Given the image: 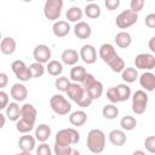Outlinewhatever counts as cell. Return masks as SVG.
<instances>
[{"mask_svg":"<svg viewBox=\"0 0 155 155\" xmlns=\"http://www.w3.org/2000/svg\"><path fill=\"white\" fill-rule=\"evenodd\" d=\"M65 93H67V96L73 102H75L81 108H87L93 102V99L85 91L84 86L80 85V84H78V82H70V85H69V87H68V90H67Z\"/></svg>","mask_w":155,"mask_h":155,"instance_id":"1","label":"cell"},{"mask_svg":"<svg viewBox=\"0 0 155 155\" xmlns=\"http://www.w3.org/2000/svg\"><path fill=\"white\" fill-rule=\"evenodd\" d=\"M87 148L93 154H101L105 148V134L99 128H93L87 134Z\"/></svg>","mask_w":155,"mask_h":155,"instance_id":"2","label":"cell"},{"mask_svg":"<svg viewBox=\"0 0 155 155\" xmlns=\"http://www.w3.org/2000/svg\"><path fill=\"white\" fill-rule=\"evenodd\" d=\"M79 140H80V133L78 132V130L69 127V128L59 130L56 133L54 144L62 147H71L74 144H78Z\"/></svg>","mask_w":155,"mask_h":155,"instance_id":"3","label":"cell"},{"mask_svg":"<svg viewBox=\"0 0 155 155\" xmlns=\"http://www.w3.org/2000/svg\"><path fill=\"white\" fill-rule=\"evenodd\" d=\"M81 85L84 86L85 91L88 93V96L93 101L102 97V94H103V84L101 81H98L92 74L87 73L85 80H84V82Z\"/></svg>","mask_w":155,"mask_h":155,"instance_id":"4","label":"cell"},{"mask_svg":"<svg viewBox=\"0 0 155 155\" xmlns=\"http://www.w3.org/2000/svg\"><path fill=\"white\" fill-rule=\"evenodd\" d=\"M50 107H51L52 111L57 115H68L71 110L70 102H68V99L61 93H56L51 97Z\"/></svg>","mask_w":155,"mask_h":155,"instance_id":"5","label":"cell"},{"mask_svg":"<svg viewBox=\"0 0 155 155\" xmlns=\"http://www.w3.org/2000/svg\"><path fill=\"white\" fill-rule=\"evenodd\" d=\"M62 8H63L62 0H46L44 5V16L48 21L57 22L61 17Z\"/></svg>","mask_w":155,"mask_h":155,"instance_id":"6","label":"cell"},{"mask_svg":"<svg viewBox=\"0 0 155 155\" xmlns=\"http://www.w3.org/2000/svg\"><path fill=\"white\" fill-rule=\"evenodd\" d=\"M148 93L144 90H138L132 94V111L137 115H142L145 113L148 107Z\"/></svg>","mask_w":155,"mask_h":155,"instance_id":"7","label":"cell"},{"mask_svg":"<svg viewBox=\"0 0 155 155\" xmlns=\"http://www.w3.org/2000/svg\"><path fill=\"white\" fill-rule=\"evenodd\" d=\"M137 21H138V13H136L128 8V10H124L122 12H120L116 16L115 24L120 29H127V28L132 27L133 24H136Z\"/></svg>","mask_w":155,"mask_h":155,"instance_id":"8","label":"cell"},{"mask_svg":"<svg viewBox=\"0 0 155 155\" xmlns=\"http://www.w3.org/2000/svg\"><path fill=\"white\" fill-rule=\"evenodd\" d=\"M11 70L13 71L15 76L19 80V81H29L31 78V73H30V69L29 67L23 62V61H19V59H16L11 63Z\"/></svg>","mask_w":155,"mask_h":155,"instance_id":"9","label":"cell"},{"mask_svg":"<svg viewBox=\"0 0 155 155\" xmlns=\"http://www.w3.org/2000/svg\"><path fill=\"white\" fill-rule=\"evenodd\" d=\"M134 65L137 69L150 71L155 68V56L151 53H139L134 58Z\"/></svg>","mask_w":155,"mask_h":155,"instance_id":"10","label":"cell"},{"mask_svg":"<svg viewBox=\"0 0 155 155\" xmlns=\"http://www.w3.org/2000/svg\"><path fill=\"white\" fill-rule=\"evenodd\" d=\"M33 57L38 63H48L51 61V48L45 44H39L33 50Z\"/></svg>","mask_w":155,"mask_h":155,"instance_id":"11","label":"cell"},{"mask_svg":"<svg viewBox=\"0 0 155 155\" xmlns=\"http://www.w3.org/2000/svg\"><path fill=\"white\" fill-rule=\"evenodd\" d=\"M80 59H82L86 64H93L97 61V51L93 45H84L80 48Z\"/></svg>","mask_w":155,"mask_h":155,"instance_id":"12","label":"cell"},{"mask_svg":"<svg viewBox=\"0 0 155 155\" xmlns=\"http://www.w3.org/2000/svg\"><path fill=\"white\" fill-rule=\"evenodd\" d=\"M98 54H99V58H101L104 63H107V64H109V63L117 56L116 50H115V47H114L111 44H103V45L99 47Z\"/></svg>","mask_w":155,"mask_h":155,"instance_id":"13","label":"cell"},{"mask_svg":"<svg viewBox=\"0 0 155 155\" xmlns=\"http://www.w3.org/2000/svg\"><path fill=\"white\" fill-rule=\"evenodd\" d=\"M36 115H38V111L35 109V107L30 103H24L22 107H21V119L35 125V121H36Z\"/></svg>","mask_w":155,"mask_h":155,"instance_id":"14","label":"cell"},{"mask_svg":"<svg viewBox=\"0 0 155 155\" xmlns=\"http://www.w3.org/2000/svg\"><path fill=\"white\" fill-rule=\"evenodd\" d=\"M139 85L143 87L144 91L147 92H153L155 91V74L151 71H145L139 76Z\"/></svg>","mask_w":155,"mask_h":155,"instance_id":"15","label":"cell"},{"mask_svg":"<svg viewBox=\"0 0 155 155\" xmlns=\"http://www.w3.org/2000/svg\"><path fill=\"white\" fill-rule=\"evenodd\" d=\"M74 34L78 39H81V40H85V39H88L92 34V29H91V25L87 23V22H84V21H80L79 23L75 24L74 27Z\"/></svg>","mask_w":155,"mask_h":155,"instance_id":"16","label":"cell"},{"mask_svg":"<svg viewBox=\"0 0 155 155\" xmlns=\"http://www.w3.org/2000/svg\"><path fill=\"white\" fill-rule=\"evenodd\" d=\"M10 94L16 102H23L28 97V90L23 84L17 82V84L12 85V87L10 90Z\"/></svg>","mask_w":155,"mask_h":155,"instance_id":"17","label":"cell"},{"mask_svg":"<svg viewBox=\"0 0 155 155\" xmlns=\"http://www.w3.org/2000/svg\"><path fill=\"white\" fill-rule=\"evenodd\" d=\"M61 59H62V63L65 64V65H76L78 61L80 59V54L78 53L76 50L74 48H67L62 52L61 54Z\"/></svg>","mask_w":155,"mask_h":155,"instance_id":"18","label":"cell"},{"mask_svg":"<svg viewBox=\"0 0 155 155\" xmlns=\"http://www.w3.org/2000/svg\"><path fill=\"white\" fill-rule=\"evenodd\" d=\"M16 47H17V44H16V40L12 36L2 38V40L0 42V51H1L2 54H6V56L13 54L15 51H16Z\"/></svg>","mask_w":155,"mask_h":155,"instance_id":"19","label":"cell"},{"mask_svg":"<svg viewBox=\"0 0 155 155\" xmlns=\"http://www.w3.org/2000/svg\"><path fill=\"white\" fill-rule=\"evenodd\" d=\"M108 138H109V142L115 147H122L127 140V137H126V133L124 132V130L110 131L108 134Z\"/></svg>","mask_w":155,"mask_h":155,"instance_id":"20","label":"cell"},{"mask_svg":"<svg viewBox=\"0 0 155 155\" xmlns=\"http://www.w3.org/2000/svg\"><path fill=\"white\" fill-rule=\"evenodd\" d=\"M35 142H36V138L30 136L29 133L27 134H23L19 140H18V147L22 151H33L35 149Z\"/></svg>","mask_w":155,"mask_h":155,"instance_id":"21","label":"cell"},{"mask_svg":"<svg viewBox=\"0 0 155 155\" xmlns=\"http://www.w3.org/2000/svg\"><path fill=\"white\" fill-rule=\"evenodd\" d=\"M52 31L57 38H65L70 31V25L67 21H57L52 25Z\"/></svg>","mask_w":155,"mask_h":155,"instance_id":"22","label":"cell"},{"mask_svg":"<svg viewBox=\"0 0 155 155\" xmlns=\"http://www.w3.org/2000/svg\"><path fill=\"white\" fill-rule=\"evenodd\" d=\"M86 121H87V114L84 110H75L69 115V122L75 127L84 126Z\"/></svg>","mask_w":155,"mask_h":155,"instance_id":"23","label":"cell"},{"mask_svg":"<svg viewBox=\"0 0 155 155\" xmlns=\"http://www.w3.org/2000/svg\"><path fill=\"white\" fill-rule=\"evenodd\" d=\"M51 136V127L46 124H40L35 128V138L40 143H46V140Z\"/></svg>","mask_w":155,"mask_h":155,"instance_id":"24","label":"cell"},{"mask_svg":"<svg viewBox=\"0 0 155 155\" xmlns=\"http://www.w3.org/2000/svg\"><path fill=\"white\" fill-rule=\"evenodd\" d=\"M86 75H87V71L82 65H74L70 69V79L73 80V82L82 84Z\"/></svg>","mask_w":155,"mask_h":155,"instance_id":"25","label":"cell"},{"mask_svg":"<svg viewBox=\"0 0 155 155\" xmlns=\"http://www.w3.org/2000/svg\"><path fill=\"white\" fill-rule=\"evenodd\" d=\"M114 40L116 42V46H119L120 48H127L132 44V36L127 31H120V33H117L115 35Z\"/></svg>","mask_w":155,"mask_h":155,"instance_id":"26","label":"cell"},{"mask_svg":"<svg viewBox=\"0 0 155 155\" xmlns=\"http://www.w3.org/2000/svg\"><path fill=\"white\" fill-rule=\"evenodd\" d=\"M6 116L8 117L10 121H16L17 122L21 119V107L16 102L10 103L6 108Z\"/></svg>","mask_w":155,"mask_h":155,"instance_id":"27","label":"cell"},{"mask_svg":"<svg viewBox=\"0 0 155 155\" xmlns=\"http://www.w3.org/2000/svg\"><path fill=\"white\" fill-rule=\"evenodd\" d=\"M46 70L51 76H59L63 73V63L56 59H51L46 65Z\"/></svg>","mask_w":155,"mask_h":155,"instance_id":"28","label":"cell"},{"mask_svg":"<svg viewBox=\"0 0 155 155\" xmlns=\"http://www.w3.org/2000/svg\"><path fill=\"white\" fill-rule=\"evenodd\" d=\"M84 13L86 15V17H88V18H91V19H96V18H98V17L101 16L102 10H101V7H99L98 4H96V2H90V4H87V5L85 6Z\"/></svg>","mask_w":155,"mask_h":155,"instance_id":"29","label":"cell"},{"mask_svg":"<svg viewBox=\"0 0 155 155\" xmlns=\"http://www.w3.org/2000/svg\"><path fill=\"white\" fill-rule=\"evenodd\" d=\"M121 78L122 80L126 82V84H132L137 79H139V75H138V71L136 68H132V67H126L124 69V71L121 73Z\"/></svg>","mask_w":155,"mask_h":155,"instance_id":"30","label":"cell"},{"mask_svg":"<svg viewBox=\"0 0 155 155\" xmlns=\"http://www.w3.org/2000/svg\"><path fill=\"white\" fill-rule=\"evenodd\" d=\"M116 88V93H117V98L119 102H126L127 99L131 98V88L128 85L126 84H119L117 86H115Z\"/></svg>","mask_w":155,"mask_h":155,"instance_id":"31","label":"cell"},{"mask_svg":"<svg viewBox=\"0 0 155 155\" xmlns=\"http://www.w3.org/2000/svg\"><path fill=\"white\" fill-rule=\"evenodd\" d=\"M82 10L79 7V6H73L70 8H68L67 13H65V17L69 22H75V23H79L80 19L82 18Z\"/></svg>","mask_w":155,"mask_h":155,"instance_id":"32","label":"cell"},{"mask_svg":"<svg viewBox=\"0 0 155 155\" xmlns=\"http://www.w3.org/2000/svg\"><path fill=\"white\" fill-rule=\"evenodd\" d=\"M102 114L107 120H114L119 115V109L115 104H105L102 109Z\"/></svg>","mask_w":155,"mask_h":155,"instance_id":"33","label":"cell"},{"mask_svg":"<svg viewBox=\"0 0 155 155\" xmlns=\"http://www.w3.org/2000/svg\"><path fill=\"white\" fill-rule=\"evenodd\" d=\"M120 126L124 131H132L137 126V120H136V117H133L131 115H125L120 120Z\"/></svg>","mask_w":155,"mask_h":155,"instance_id":"34","label":"cell"},{"mask_svg":"<svg viewBox=\"0 0 155 155\" xmlns=\"http://www.w3.org/2000/svg\"><path fill=\"white\" fill-rule=\"evenodd\" d=\"M108 65H109V68H110L114 73H122L124 69L126 68V65H125V61H124L119 54H117V56H116V57H115Z\"/></svg>","mask_w":155,"mask_h":155,"instance_id":"35","label":"cell"},{"mask_svg":"<svg viewBox=\"0 0 155 155\" xmlns=\"http://www.w3.org/2000/svg\"><path fill=\"white\" fill-rule=\"evenodd\" d=\"M29 69H30V73H31V78L39 79V78H41L45 74L46 67H44V64H41V63L34 62V63H31L29 65Z\"/></svg>","mask_w":155,"mask_h":155,"instance_id":"36","label":"cell"},{"mask_svg":"<svg viewBox=\"0 0 155 155\" xmlns=\"http://www.w3.org/2000/svg\"><path fill=\"white\" fill-rule=\"evenodd\" d=\"M34 126L35 125H33V124H30V122H28V121H25L23 119H19L17 121V124H16V130L22 134H27L34 128Z\"/></svg>","mask_w":155,"mask_h":155,"instance_id":"37","label":"cell"},{"mask_svg":"<svg viewBox=\"0 0 155 155\" xmlns=\"http://www.w3.org/2000/svg\"><path fill=\"white\" fill-rule=\"evenodd\" d=\"M69 85H70V81L67 76H59L54 81V87L61 92H67Z\"/></svg>","mask_w":155,"mask_h":155,"instance_id":"38","label":"cell"},{"mask_svg":"<svg viewBox=\"0 0 155 155\" xmlns=\"http://www.w3.org/2000/svg\"><path fill=\"white\" fill-rule=\"evenodd\" d=\"M144 147L148 153L155 154V136H149L144 139Z\"/></svg>","mask_w":155,"mask_h":155,"instance_id":"39","label":"cell"},{"mask_svg":"<svg viewBox=\"0 0 155 155\" xmlns=\"http://www.w3.org/2000/svg\"><path fill=\"white\" fill-rule=\"evenodd\" d=\"M74 148L71 147H62V145H56L53 147V151L56 155H70Z\"/></svg>","mask_w":155,"mask_h":155,"instance_id":"40","label":"cell"},{"mask_svg":"<svg viewBox=\"0 0 155 155\" xmlns=\"http://www.w3.org/2000/svg\"><path fill=\"white\" fill-rule=\"evenodd\" d=\"M144 5H145V1L144 0H131V2H130V10H132L136 13H138V12H140L143 10Z\"/></svg>","mask_w":155,"mask_h":155,"instance_id":"41","label":"cell"},{"mask_svg":"<svg viewBox=\"0 0 155 155\" xmlns=\"http://www.w3.org/2000/svg\"><path fill=\"white\" fill-rule=\"evenodd\" d=\"M36 155H52V150L47 143H41L36 148Z\"/></svg>","mask_w":155,"mask_h":155,"instance_id":"42","label":"cell"},{"mask_svg":"<svg viewBox=\"0 0 155 155\" xmlns=\"http://www.w3.org/2000/svg\"><path fill=\"white\" fill-rule=\"evenodd\" d=\"M107 98L111 102V104L119 103V98H117V93H116V88H115V86L108 88V91H107Z\"/></svg>","mask_w":155,"mask_h":155,"instance_id":"43","label":"cell"},{"mask_svg":"<svg viewBox=\"0 0 155 155\" xmlns=\"http://www.w3.org/2000/svg\"><path fill=\"white\" fill-rule=\"evenodd\" d=\"M8 94L5 92V91H0V109H6L7 105H8Z\"/></svg>","mask_w":155,"mask_h":155,"instance_id":"44","label":"cell"},{"mask_svg":"<svg viewBox=\"0 0 155 155\" xmlns=\"http://www.w3.org/2000/svg\"><path fill=\"white\" fill-rule=\"evenodd\" d=\"M104 5L107 7V10L109 11H114L120 6V0H105Z\"/></svg>","mask_w":155,"mask_h":155,"instance_id":"45","label":"cell"},{"mask_svg":"<svg viewBox=\"0 0 155 155\" xmlns=\"http://www.w3.org/2000/svg\"><path fill=\"white\" fill-rule=\"evenodd\" d=\"M145 25L150 29H155V13H149L145 16Z\"/></svg>","mask_w":155,"mask_h":155,"instance_id":"46","label":"cell"},{"mask_svg":"<svg viewBox=\"0 0 155 155\" xmlns=\"http://www.w3.org/2000/svg\"><path fill=\"white\" fill-rule=\"evenodd\" d=\"M7 82H8V76H7V74H6V73H0V88L2 90L4 87H6Z\"/></svg>","mask_w":155,"mask_h":155,"instance_id":"47","label":"cell"},{"mask_svg":"<svg viewBox=\"0 0 155 155\" xmlns=\"http://www.w3.org/2000/svg\"><path fill=\"white\" fill-rule=\"evenodd\" d=\"M148 47H149V50H150L153 53H155V36L150 38V40H149V42H148Z\"/></svg>","mask_w":155,"mask_h":155,"instance_id":"48","label":"cell"},{"mask_svg":"<svg viewBox=\"0 0 155 155\" xmlns=\"http://www.w3.org/2000/svg\"><path fill=\"white\" fill-rule=\"evenodd\" d=\"M132 155H147L143 150H134L133 153H132Z\"/></svg>","mask_w":155,"mask_h":155,"instance_id":"49","label":"cell"},{"mask_svg":"<svg viewBox=\"0 0 155 155\" xmlns=\"http://www.w3.org/2000/svg\"><path fill=\"white\" fill-rule=\"evenodd\" d=\"M5 116H6V115L0 114V117H1V126H0V127H4V126H5Z\"/></svg>","mask_w":155,"mask_h":155,"instance_id":"50","label":"cell"},{"mask_svg":"<svg viewBox=\"0 0 155 155\" xmlns=\"http://www.w3.org/2000/svg\"><path fill=\"white\" fill-rule=\"evenodd\" d=\"M15 155H31V153L30 151H21V153L15 154Z\"/></svg>","mask_w":155,"mask_h":155,"instance_id":"51","label":"cell"},{"mask_svg":"<svg viewBox=\"0 0 155 155\" xmlns=\"http://www.w3.org/2000/svg\"><path fill=\"white\" fill-rule=\"evenodd\" d=\"M70 155H80V151L79 150H76V149H74L73 151H71V154Z\"/></svg>","mask_w":155,"mask_h":155,"instance_id":"52","label":"cell"}]
</instances>
